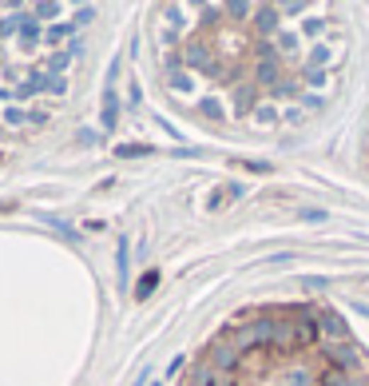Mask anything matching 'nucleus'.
Here are the masks:
<instances>
[{
	"label": "nucleus",
	"mask_w": 369,
	"mask_h": 386,
	"mask_svg": "<svg viewBox=\"0 0 369 386\" xmlns=\"http://www.w3.org/2000/svg\"><path fill=\"white\" fill-rule=\"evenodd\" d=\"M322 363L334 375H361V351L353 343H322Z\"/></svg>",
	"instance_id": "obj_1"
},
{
	"label": "nucleus",
	"mask_w": 369,
	"mask_h": 386,
	"mask_svg": "<svg viewBox=\"0 0 369 386\" xmlns=\"http://www.w3.org/2000/svg\"><path fill=\"white\" fill-rule=\"evenodd\" d=\"M207 363L215 366V370H222V375H234L242 366V351H239V343L230 335H222V338H215L210 343V351H207Z\"/></svg>",
	"instance_id": "obj_2"
},
{
	"label": "nucleus",
	"mask_w": 369,
	"mask_h": 386,
	"mask_svg": "<svg viewBox=\"0 0 369 386\" xmlns=\"http://www.w3.org/2000/svg\"><path fill=\"white\" fill-rule=\"evenodd\" d=\"M314 315L322 326V343H349V326L334 307H314Z\"/></svg>",
	"instance_id": "obj_3"
},
{
	"label": "nucleus",
	"mask_w": 369,
	"mask_h": 386,
	"mask_svg": "<svg viewBox=\"0 0 369 386\" xmlns=\"http://www.w3.org/2000/svg\"><path fill=\"white\" fill-rule=\"evenodd\" d=\"M254 28L262 36H274L278 32V9H254Z\"/></svg>",
	"instance_id": "obj_4"
},
{
	"label": "nucleus",
	"mask_w": 369,
	"mask_h": 386,
	"mask_svg": "<svg viewBox=\"0 0 369 386\" xmlns=\"http://www.w3.org/2000/svg\"><path fill=\"white\" fill-rule=\"evenodd\" d=\"M322 386H369L365 375H334V370H326L322 375Z\"/></svg>",
	"instance_id": "obj_5"
},
{
	"label": "nucleus",
	"mask_w": 369,
	"mask_h": 386,
	"mask_svg": "<svg viewBox=\"0 0 369 386\" xmlns=\"http://www.w3.org/2000/svg\"><path fill=\"white\" fill-rule=\"evenodd\" d=\"M155 283H159V271H147V275H143V283H140V291H135V295H140V299H147L151 291H155Z\"/></svg>",
	"instance_id": "obj_6"
},
{
	"label": "nucleus",
	"mask_w": 369,
	"mask_h": 386,
	"mask_svg": "<svg viewBox=\"0 0 369 386\" xmlns=\"http://www.w3.org/2000/svg\"><path fill=\"white\" fill-rule=\"evenodd\" d=\"M286 382L290 386H314V375H310V370H290Z\"/></svg>",
	"instance_id": "obj_7"
},
{
	"label": "nucleus",
	"mask_w": 369,
	"mask_h": 386,
	"mask_svg": "<svg viewBox=\"0 0 369 386\" xmlns=\"http://www.w3.org/2000/svg\"><path fill=\"white\" fill-rule=\"evenodd\" d=\"M306 80H310V88H326V72L322 68H306Z\"/></svg>",
	"instance_id": "obj_8"
}]
</instances>
